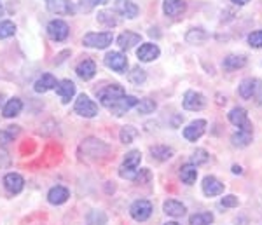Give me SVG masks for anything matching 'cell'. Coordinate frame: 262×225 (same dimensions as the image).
I'll return each instance as SVG.
<instances>
[{"label":"cell","mask_w":262,"mask_h":225,"mask_svg":"<svg viewBox=\"0 0 262 225\" xmlns=\"http://www.w3.org/2000/svg\"><path fill=\"white\" fill-rule=\"evenodd\" d=\"M107 152H108V147L96 138L84 140L81 143V147H79V154L86 161H98L103 155H107Z\"/></svg>","instance_id":"1"},{"label":"cell","mask_w":262,"mask_h":225,"mask_svg":"<svg viewBox=\"0 0 262 225\" xmlns=\"http://www.w3.org/2000/svg\"><path fill=\"white\" fill-rule=\"evenodd\" d=\"M116 11L128 19H133L138 16V6L131 0H116Z\"/></svg>","instance_id":"20"},{"label":"cell","mask_w":262,"mask_h":225,"mask_svg":"<svg viewBox=\"0 0 262 225\" xmlns=\"http://www.w3.org/2000/svg\"><path fill=\"white\" fill-rule=\"evenodd\" d=\"M159 54H161V51H159V48L156 44H142L140 49L137 51V56L140 61H154V59L159 58Z\"/></svg>","instance_id":"18"},{"label":"cell","mask_w":262,"mask_h":225,"mask_svg":"<svg viewBox=\"0 0 262 225\" xmlns=\"http://www.w3.org/2000/svg\"><path fill=\"white\" fill-rule=\"evenodd\" d=\"M46 6L53 14H72L74 12L72 0H46Z\"/></svg>","instance_id":"16"},{"label":"cell","mask_w":262,"mask_h":225,"mask_svg":"<svg viewBox=\"0 0 262 225\" xmlns=\"http://www.w3.org/2000/svg\"><path fill=\"white\" fill-rule=\"evenodd\" d=\"M150 154H152V157H154L156 161H161V163H164V161L171 159L175 152H173V148H171V147H166V145H156V147H152V148H150Z\"/></svg>","instance_id":"28"},{"label":"cell","mask_w":262,"mask_h":225,"mask_svg":"<svg viewBox=\"0 0 262 225\" xmlns=\"http://www.w3.org/2000/svg\"><path fill=\"white\" fill-rule=\"evenodd\" d=\"M56 79L53 77L51 74H44L42 77L37 79V82H35V86H33V89H35L37 93H48L51 91V89H54L56 87Z\"/></svg>","instance_id":"23"},{"label":"cell","mask_w":262,"mask_h":225,"mask_svg":"<svg viewBox=\"0 0 262 225\" xmlns=\"http://www.w3.org/2000/svg\"><path fill=\"white\" fill-rule=\"evenodd\" d=\"M257 82H259V79H243L242 84H239L238 87V93L239 96H242L243 100H250L253 98V95H255V89H257Z\"/></svg>","instance_id":"21"},{"label":"cell","mask_w":262,"mask_h":225,"mask_svg":"<svg viewBox=\"0 0 262 225\" xmlns=\"http://www.w3.org/2000/svg\"><path fill=\"white\" fill-rule=\"evenodd\" d=\"M2 12H4V9H2V4H0V16H2Z\"/></svg>","instance_id":"50"},{"label":"cell","mask_w":262,"mask_h":225,"mask_svg":"<svg viewBox=\"0 0 262 225\" xmlns=\"http://www.w3.org/2000/svg\"><path fill=\"white\" fill-rule=\"evenodd\" d=\"M164 225H180V223H177V222H166Z\"/></svg>","instance_id":"49"},{"label":"cell","mask_w":262,"mask_h":225,"mask_svg":"<svg viewBox=\"0 0 262 225\" xmlns=\"http://www.w3.org/2000/svg\"><path fill=\"white\" fill-rule=\"evenodd\" d=\"M114 35L112 32H103V33H88L84 35L82 44L86 48H93V49H105L112 44Z\"/></svg>","instance_id":"3"},{"label":"cell","mask_w":262,"mask_h":225,"mask_svg":"<svg viewBox=\"0 0 262 225\" xmlns=\"http://www.w3.org/2000/svg\"><path fill=\"white\" fill-rule=\"evenodd\" d=\"M69 197H70L69 189H67V187H61V185L53 187L48 194V201L54 206H60V205H63V202H67L69 201Z\"/></svg>","instance_id":"17"},{"label":"cell","mask_w":262,"mask_h":225,"mask_svg":"<svg viewBox=\"0 0 262 225\" xmlns=\"http://www.w3.org/2000/svg\"><path fill=\"white\" fill-rule=\"evenodd\" d=\"M206 131V121L205 119H198V121H192L187 127H184V138L187 142H196L200 140Z\"/></svg>","instance_id":"10"},{"label":"cell","mask_w":262,"mask_h":225,"mask_svg":"<svg viewBox=\"0 0 262 225\" xmlns=\"http://www.w3.org/2000/svg\"><path fill=\"white\" fill-rule=\"evenodd\" d=\"M19 134V127L18 126H7L4 129H0V143H9L14 142V138Z\"/></svg>","instance_id":"33"},{"label":"cell","mask_w":262,"mask_h":225,"mask_svg":"<svg viewBox=\"0 0 262 225\" xmlns=\"http://www.w3.org/2000/svg\"><path fill=\"white\" fill-rule=\"evenodd\" d=\"M213 215L210 211H203V213H196L189 218V225H212Z\"/></svg>","instance_id":"32"},{"label":"cell","mask_w":262,"mask_h":225,"mask_svg":"<svg viewBox=\"0 0 262 225\" xmlns=\"http://www.w3.org/2000/svg\"><path fill=\"white\" fill-rule=\"evenodd\" d=\"M16 33V25L12 21L6 19L0 21V39H7V37H12Z\"/></svg>","instance_id":"39"},{"label":"cell","mask_w":262,"mask_h":225,"mask_svg":"<svg viewBox=\"0 0 262 225\" xmlns=\"http://www.w3.org/2000/svg\"><path fill=\"white\" fill-rule=\"evenodd\" d=\"M128 80L131 84H135V86H140V84H143L147 80L145 70L140 69V66H135V69L128 74Z\"/></svg>","instance_id":"34"},{"label":"cell","mask_w":262,"mask_h":225,"mask_svg":"<svg viewBox=\"0 0 262 225\" xmlns=\"http://www.w3.org/2000/svg\"><path fill=\"white\" fill-rule=\"evenodd\" d=\"M54 89H56V95L60 96L63 103H69V101L74 98V95H75V84L72 82V80H69V79L60 80Z\"/></svg>","instance_id":"15"},{"label":"cell","mask_w":262,"mask_h":225,"mask_svg":"<svg viewBox=\"0 0 262 225\" xmlns=\"http://www.w3.org/2000/svg\"><path fill=\"white\" fill-rule=\"evenodd\" d=\"M231 2L234 4V6H245V4H248L250 0H231Z\"/></svg>","instance_id":"46"},{"label":"cell","mask_w":262,"mask_h":225,"mask_svg":"<svg viewBox=\"0 0 262 225\" xmlns=\"http://www.w3.org/2000/svg\"><path fill=\"white\" fill-rule=\"evenodd\" d=\"M137 103H138V100L135 98V96H131V95H124L122 98H119L116 101V103L112 105L111 108V112L114 114V116H124L126 112H128L129 108H133V107H137Z\"/></svg>","instance_id":"12"},{"label":"cell","mask_w":262,"mask_h":225,"mask_svg":"<svg viewBox=\"0 0 262 225\" xmlns=\"http://www.w3.org/2000/svg\"><path fill=\"white\" fill-rule=\"evenodd\" d=\"M4 187H6L7 192L14 196V194H19L21 190H23L25 180L19 173H7V175L4 176Z\"/></svg>","instance_id":"13"},{"label":"cell","mask_w":262,"mask_h":225,"mask_svg":"<svg viewBox=\"0 0 262 225\" xmlns=\"http://www.w3.org/2000/svg\"><path fill=\"white\" fill-rule=\"evenodd\" d=\"M129 215H131V218L137 220V222H145L152 215V205L149 201H145V199H138V201H135L133 205H131Z\"/></svg>","instance_id":"5"},{"label":"cell","mask_w":262,"mask_h":225,"mask_svg":"<svg viewBox=\"0 0 262 225\" xmlns=\"http://www.w3.org/2000/svg\"><path fill=\"white\" fill-rule=\"evenodd\" d=\"M107 2L108 0H81V2H79V7H81V11H84V12H90L95 9V7L103 6V4H107Z\"/></svg>","instance_id":"41"},{"label":"cell","mask_w":262,"mask_h":225,"mask_svg":"<svg viewBox=\"0 0 262 225\" xmlns=\"http://www.w3.org/2000/svg\"><path fill=\"white\" fill-rule=\"evenodd\" d=\"M77 75L81 77L82 80H90L95 77V74H96V65H95V61H91V59H84V61H81L77 65Z\"/></svg>","instance_id":"22"},{"label":"cell","mask_w":262,"mask_h":225,"mask_svg":"<svg viewBox=\"0 0 262 225\" xmlns=\"http://www.w3.org/2000/svg\"><path fill=\"white\" fill-rule=\"evenodd\" d=\"M217 98H219V100H217V103H219V105H226V101H227V100H226V96L222 98L221 95H217Z\"/></svg>","instance_id":"47"},{"label":"cell","mask_w":262,"mask_h":225,"mask_svg":"<svg viewBox=\"0 0 262 225\" xmlns=\"http://www.w3.org/2000/svg\"><path fill=\"white\" fill-rule=\"evenodd\" d=\"M48 33H49V37L53 40L63 42V40L67 39V37H69L70 28H69V25H67L65 21L54 19V21H51V23L48 25Z\"/></svg>","instance_id":"9"},{"label":"cell","mask_w":262,"mask_h":225,"mask_svg":"<svg viewBox=\"0 0 262 225\" xmlns=\"http://www.w3.org/2000/svg\"><path fill=\"white\" fill-rule=\"evenodd\" d=\"M21 110H23V103H21V100H19V98H11V100L6 103V107H4L2 114H4V117L11 119V117L19 116Z\"/></svg>","instance_id":"27"},{"label":"cell","mask_w":262,"mask_h":225,"mask_svg":"<svg viewBox=\"0 0 262 225\" xmlns=\"http://www.w3.org/2000/svg\"><path fill=\"white\" fill-rule=\"evenodd\" d=\"M232 173H234V175H239V173H242V168H239V166H232Z\"/></svg>","instance_id":"48"},{"label":"cell","mask_w":262,"mask_h":225,"mask_svg":"<svg viewBox=\"0 0 262 225\" xmlns=\"http://www.w3.org/2000/svg\"><path fill=\"white\" fill-rule=\"evenodd\" d=\"M105 65L108 69H112L117 74H124L128 70V58L124 56L122 53H117V51H112L105 56Z\"/></svg>","instance_id":"8"},{"label":"cell","mask_w":262,"mask_h":225,"mask_svg":"<svg viewBox=\"0 0 262 225\" xmlns=\"http://www.w3.org/2000/svg\"><path fill=\"white\" fill-rule=\"evenodd\" d=\"M142 40V35L140 33H135V32H129V30H126V32H122L119 37H117V44H119L121 49H131L133 46L140 44Z\"/></svg>","instance_id":"19"},{"label":"cell","mask_w":262,"mask_h":225,"mask_svg":"<svg viewBox=\"0 0 262 225\" xmlns=\"http://www.w3.org/2000/svg\"><path fill=\"white\" fill-rule=\"evenodd\" d=\"M185 9H187L185 0H164V4H163L164 14L170 16V18H177V16L184 14Z\"/></svg>","instance_id":"14"},{"label":"cell","mask_w":262,"mask_h":225,"mask_svg":"<svg viewBox=\"0 0 262 225\" xmlns=\"http://www.w3.org/2000/svg\"><path fill=\"white\" fill-rule=\"evenodd\" d=\"M126 95L124 87L119 84H111V86H105L98 91V100L105 108H111L117 100L122 98Z\"/></svg>","instance_id":"2"},{"label":"cell","mask_w":262,"mask_h":225,"mask_svg":"<svg viewBox=\"0 0 262 225\" xmlns=\"http://www.w3.org/2000/svg\"><path fill=\"white\" fill-rule=\"evenodd\" d=\"M210 159L208 152L205 150V148H198L196 152L192 154V164L194 166H200V164H206Z\"/></svg>","instance_id":"40"},{"label":"cell","mask_w":262,"mask_h":225,"mask_svg":"<svg viewBox=\"0 0 262 225\" xmlns=\"http://www.w3.org/2000/svg\"><path fill=\"white\" fill-rule=\"evenodd\" d=\"M137 137H138V129L133 126H124L119 133V138H121L122 143H131Z\"/></svg>","instance_id":"36"},{"label":"cell","mask_w":262,"mask_h":225,"mask_svg":"<svg viewBox=\"0 0 262 225\" xmlns=\"http://www.w3.org/2000/svg\"><path fill=\"white\" fill-rule=\"evenodd\" d=\"M150 180V171L149 169H140V173H138L137 176H135V182H149Z\"/></svg>","instance_id":"44"},{"label":"cell","mask_w":262,"mask_h":225,"mask_svg":"<svg viewBox=\"0 0 262 225\" xmlns=\"http://www.w3.org/2000/svg\"><path fill=\"white\" fill-rule=\"evenodd\" d=\"M182 105H184L185 110L198 112V110H203L206 107V98H205V95H201V93H198V91H187L184 95Z\"/></svg>","instance_id":"7"},{"label":"cell","mask_w":262,"mask_h":225,"mask_svg":"<svg viewBox=\"0 0 262 225\" xmlns=\"http://www.w3.org/2000/svg\"><path fill=\"white\" fill-rule=\"evenodd\" d=\"M222 65H224V69H226V70H238V69H243V66L247 65V58L231 54V56L224 58Z\"/></svg>","instance_id":"29"},{"label":"cell","mask_w":262,"mask_h":225,"mask_svg":"<svg viewBox=\"0 0 262 225\" xmlns=\"http://www.w3.org/2000/svg\"><path fill=\"white\" fill-rule=\"evenodd\" d=\"M163 210L164 213L168 216H173V218H179V216H184L185 215V206L182 202L175 201V199H170L163 205Z\"/></svg>","instance_id":"24"},{"label":"cell","mask_w":262,"mask_h":225,"mask_svg":"<svg viewBox=\"0 0 262 225\" xmlns=\"http://www.w3.org/2000/svg\"><path fill=\"white\" fill-rule=\"evenodd\" d=\"M238 205H239L238 197L232 196V194H229V196H224L222 201H221V206H224V208H236Z\"/></svg>","instance_id":"43"},{"label":"cell","mask_w":262,"mask_h":225,"mask_svg":"<svg viewBox=\"0 0 262 225\" xmlns=\"http://www.w3.org/2000/svg\"><path fill=\"white\" fill-rule=\"evenodd\" d=\"M248 44L255 49H260L262 48V30H257V32H252L248 35Z\"/></svg>","instance_id":"42"},{"label":"cell","mask_w":262,"mask_h":225,"mask_svg":"<svg viewBox=\"0 0 262 225\" xmlns=\"http://www.w3.org/2000/svg\"><path fill=\"white\" fill-rule=\"evenodd\" d=\"M156 101L154 100H150V98H143V100H138V103H137V110H138V114H152L156 110Z\"/></svg>","instance_id":"37"},{"label":"cell","mask_w":262,"mask_h":225,"mask_svg":"<svg viewBox=\"0 0 262 225\" xmlns=\"http://www.w3.org/2000/svg\"><path fill=\"white\" fill-rule=\"evenodd\" d=\"M203 194L206 197H215V196H221L224 194V184L221 180H217L215 176H205L203 178Z\"/></svg>","instance_id":"11"},{"label":"cell","mask_w":262,"mask_h":225,"mask_svg":"<svg viewBox=\"0 0 262 225\" xmlns=\"http://www.w3.org/2000/svg\"><path fill=\"white\" fill-rule=\"evenodd\" d=\"M75 114H79L81 117H95L98 114V107L88 95H81L75 100Z\"/></svg>","instance_id":"6"},{"label":"cell","mask_w":262,"mask_h":225,"mask_svg":"<svg viewBox=\"0 0 262 225\" xmlns=\"http://www.w3.org/2000/svg\"><path fill=\"white\" fill-rule=\"evenodd\" d=\"M206 39H208V33L203 28H192V30H189L187 35H185V40H187L189 44H196V46L205 44Z\"/></svg>","instance_id":"26"},{"label":"cell","mask_w":262,"mask_h":225,"mask_svg":"<svg viewBox=\"0 0 262 225\" xmlns=\"http://www.w3.org/2000/svg\"><path fill=\"white\" fill-rule=\"evenodd\" d=\"M252 137H253V131H238L236 134H232V145L234 147H248L252 143Z\"/></svg>","instance_id":"30"},{"label":"cell","mask_w":262,"mask_h":225,"mask_svg":"<svg viewBox=\"0 0 262 225\" xmlns=\"http://www.w3.org/2000/svg\"><path fill=\"white\" fill-rule=\"evenodd\" d=\"M229 121L231 124H234L236 127H238V131H253L252 127V122L250 119H248V114L247 110L242 108V107H234L229 112Z\"/></svg>","instance_id":"4"},{"label":"cell","mask_w":262,"mask_h":225,"mask_svg":"<svg viewBox=\"0 0 262 225\" xmlns=\"http://www.w3.org/2000/svg\"><path fill=\"white\" fill-rule=\"evenodd\" d=\"M86 222H88V225H105L107 223V215H105L103 211L93 210L88 213Z\"/></svg>","instance_id":"35"},{"label":"cell","mask_w":262,"mask_h":225,"mask_svg":"<svg viewBox=\"0 0 262 225\" xmlns=\"http://www.w3.org/2000/svg\"><path fill=\"white\" fill-rule=\"evenodd\" d=\"M98 21L101 25H105V27H108V28L117 27V25H119V19H117L116 16H114L112 12H108V11L98 12Z\"/></svg>","instance_id":"38"},{"label":"cell","mask_w":262,"mask_h":225,"mask_svg":"<svg viewBox=\"0 0 262 225\" xmlns=\"http://www.w3.org/2000/svg\"><path fill=\"white\" fill-rule=\"evenodd\" d=\"M198 178V166H194L192 163L184 164L180 168V180L184 182L185 185H192Z\"/></svg>","instance_id":"25"},{"label":"cell","mask_w":262,"mask_h":225,"mask_svg":"<svg viewBox=\"0 0 262 225\" xmlns=\"http://www.w3.org/2000/svg\"><path fill=\"white\" fill-rule=\"evenodd\" d=\"M140 163H142V154H140V150H131V152H128V154H126L122 166H124V168H131V169H138V166H140Z\"/></svg>","instance_id":"31"},{"label":"cell","mask_w":262,"mask_h":225,"mask_svg":"<svg viewBox=\"0 0 262 225\" xmlns=\"http://www.w3.org/2000/svg\"><path fill=\"white\" fill-rule=\"evenodd\" d=\"M253 100H255V103L262 108V82L260 80L257 82V89H255V95H253Z\"/></svg>","instance_id":"45"}]
</instances>
